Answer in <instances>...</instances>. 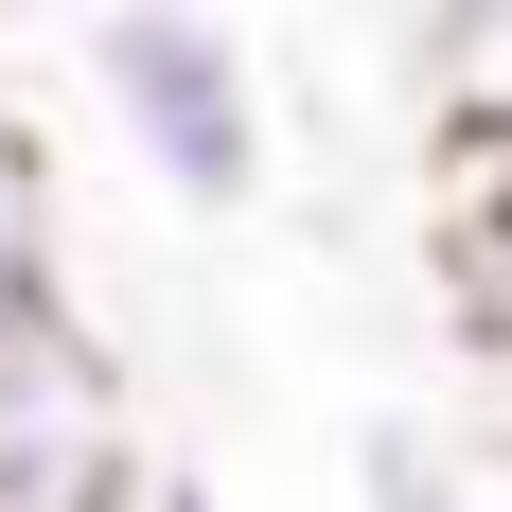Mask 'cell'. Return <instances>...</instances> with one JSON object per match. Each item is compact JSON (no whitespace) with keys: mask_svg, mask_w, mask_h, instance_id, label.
<instances>
[{"mask_svg":"<svg viewBox=\"0 0 512 512\" xmlns=\"http://www.w3.org/2000/svg\"><path fill=\"white\" fill-rule=\"evenodd\" d=\"M142 512H212V495H195V477H142Z\"/></svg>","mask_w":512,"mask_h":512,"instance_id":"6","label":"cell"},{"mask_svg":"<svg viewBox=\"0 0 512 512\" xmlns=\"http://www.w3.org/2000/svg\"><path fill=\"white\" fill-rule=\"evenodd\" d=\"M424 89L460 142H512V0H424Z\"/></svg>","mask_w":512,"mask_h":512,"instance_id":"3","label":"cell"},{"mask_svg":"<svg viewBox=\"0 0 512 512\" xmlns=\"http://www.w3.org/2000/svg\"><path fill=\"white\" fill-rule=\"evenodd\" d=\"M142 424H124V354L71 301L0 318V512H142Z\"/></svg>","mask_w":512,"mask_h":512,"instance_id":"2","label":"cell"},{"mask_svg":"<svg viewBox=\"0 0 512 512\" xmlns=\"http://www.w3.org/2000/svg\"><path fill=\"white\" fill-rule=\"evenodd\" d=\"M18 301H71V283H53V177L18 142V106H0V318Z\"/></svg>","mask_w":512,"mask_h":512,"instance_id":"4","label":"cell"},{"mask_svg":"<svg viewBox=\"0 0 512 512\" xmlns=\"http://www.w3.org/2000/svg\"><path fill=\"white\" fill-rule=\"evenodd\" d=\"M89 89H106L124 159L177 212H248L265 195V71H248V36L212 0H89Z\"/></svg>","mask_w":512,"mask_h":512,"instance_id":"1","label":"cell"},{"mask_svg":"<svg viewBox=\"0 0 512 512\" xmlns=\"http://www.w3.org/2000/svg\"><path fill=\"white\" fill-rule=\"evenodd\" d=\"M354 512H477L460 495V442H442V424H371L354 442Z\"/></svg>","mask_w":512,"mask_h":512,"instance_id":"5","label":"cell"}]
</instances>
